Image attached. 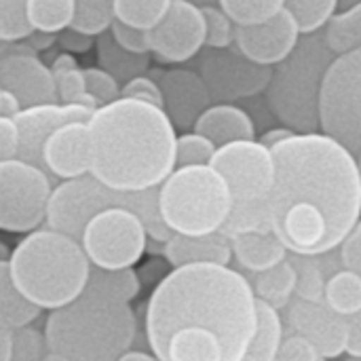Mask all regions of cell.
<instances>
[{
	"label": "cell",
	"instance_id": "6da1fadb",
	"mask_svg": "<svg viewBox=\"0 0 361 361\" xmlns=\"http://www.w3.org/2000/svg\"><path fill=\"white\" fill-rule=\"evenodd\" d=\"M258 330L250 279L222 264L171 269L152 290L144 332L159 361H241Z\"/></svg>",
	"mask_w": 361,
	"mask_h": 361
},
{
	"label": "cell",
	"instance_id": "7a4b0ae2",
	"mask_svg": "<svg viewBox=\"0 0 361 361\" xmlns=\"http://www.w3.org/2000/svg\"><path fill=\"white\" fill-rule=\"evenodd\" d=\"M269 224L290 254L317 258L338 250L361 220L357 154L336 137L294 133L273 148Z\"/></svg>",
	"mask_w": 361,
	"mask_h": 361
},
{
	"label": "cell",
	"instance_id": "3957f363",
	"mask_svg": "<svg viewBox=\"0 0 361 361\" xmlns=\"http://www.w3.org/2000/svg\"><path fill=\"white\" fill-rule=\"evenodd\" d=\"M91 176L118 192L159 188L176 169L178 133L154 104L118 97L99 106L87 123Z\"/></svg>",
	"mask_w": 361,
	"mask_h": 361
},
{
	"label": "cell",
	"instance_id": "277c9868",
	"mask_svg": "<svg viewBox=\"0 0 361 361\" xmlns=\"http://www.w3.org/2000/svg\"><path fill=\"white\" fill-rule=\"evenodd\" d=\"M6 262L17 292L49 313L80 298L91 273L80 241L49 226L27 233Z\"/></svg>",
	"mask_w": 361,
	"mask_h": 361
},
{
	"label": "cell",
	"instance_id": "5b68a950",
	"mask_svg": "<svg viewBox=\"0 0 361 361\" xmlns=\"http://www.w3.org/2000/svg\"><path fill=\"white\" fill-rule=\"evenodd\" d=\"M42 334L49 353L68 361H118L133 347L137 319L131 305L82 294L51 311Z\"/></svg>",
	"mask_w": 361,
	"mask_h": 361
},
{
	"label": "cell",
	"instance_id": "8992f818",
	"mask_svg": "<svg viewBox=\"0 0 361 361\" xmlns=\"http://www.w3.org/2000/svg\"><path fill=\"white\" fill-rule=\"evenodd\" d=\"M324 30L302 34L298 47L273 68L267 104L283 127L294 133L322 131V93L326 76L336 61Z\"/></svg>",
	"mask_w": 361,
	"mask_h": 361
},
{
	"label": "cell",
	"instance_id": "52a82bcc",
	"mask_svg": "<svg viewBox=\"0 0 361 361\" xmlns=\"http://www.w3.org/2000/svg\"><path fill=\"white\" fill-rule=\"evenodd\" d=\"M233 205L228 184L212 165L176 167L159 186V214L171 235L222 233Z\"/></svg>",
	"mask_w": 361,
	"mask_h": 361
},
{
	"label": "cell",
	"instance_id": "ba28073f",
	"mask_svg": "<svg viewBox=\"0 0 361 361\" xmlns=\"http://www.w3.org/2000/svg\"><path fill=\"white\" fill-rule=\"evenodd\" d=\"M108 207L133 209L144 220L152 241H159L163 245L169 241L171 233L163 224L159 214V188L146 192H118L95 180L91 173L55 184L49 199L44 224L80 241L87 222Z\"/></svg>",
	"mask_w": 361,
	"mask_h": 361
},
{
	"label": "cell",
	"instance_id": "9c48e42d",
	"mask_svg": "<svg viewBox=\"0 0 361 361\" xmlns=\"http://www.w3.org/2000/svg\"><path fill=\"white\" fill-rule=\"evenodd\" d=\"M148 228L129 207H108L82 228L80 245L91 267L106 271L133 269L148 250Z\"/></svg>",
	"mask_w": 361,
	"mask_h": 361
},
{
	"label": "cell",
	"instance_id": "30bf717a",
	"mask_svg": "<svg viewBox=\"0 0 361 361\" xmlns=\"http://www.w3.org/2000/svg\"><path fill=\"white\" fill-rule=\"evenodd\" d=\"M55 180L21 159L0 163V231L27 235L47 220Z\"/></svg>",
	"mask_w": 361,
	"mask_h": 361
},
{
	"label": "cell",
	"instance_id": "8fae6325",
	"mask_svg": "<svg viewBox=\"0 0 361 361\" xmlns=\"http://www.w3.org/2000/svg\"><path fill=\"white\" fill-rule=\"evenodd\" d=\"M322 131L351 152L361 148V49L336 57L322 93Z\"/></svg>",
	"mask_w": 361,
	"mask_h": 361
},
{
	"label": "cell",
	"instance_id": "7c38bea8",
	"mask_svg": "<svg viewBox=\"0 0 361 361\" xmlns=\"http://www.w3.org/2000/svg\"><path fill=\"white\" fill-rule=\"evenodd\" d=\"M212 167L231 188L233 207L269 205L275 184V157L260 140H243L220 146L212 159Z\"/></svg>",
	"mask_w": 361,
	"mask_h": 361
},
{
	"label": "cell",
	"instance_id": "4fadbf2b",
	"mask_svg": "<svg viewBox=\"0 0 361 361\" xmlns=\"http://www.w3.org/2000/svg\"><path fill=\"white\" fill-rule=\"evenodd\" d=\"M201 78L212 99L218 104H235L267 91L273 68L247 59L235 44L226 49H207L199 59Z\"/></svg>",
	"mask_w": 361,
	"mask_h": 361
},
{
	"label": "cell",
	"instance_id": "5bb4252c",
	"mask_svg": "<svg viewBox=\"0 0 361 361\" xmlns=\"http://www.w3.org/2000/svg\"><path fill=\"white\" fill-rule=\"evenodd\" d=\"M150 55L163 63H184L205 47V17L199 4L173 0L165 17L148 30Z\"/></svg>",
	"mask_w": 361,
	"mask_h": 361
},
{
	"label": "cell",
	"instance_id": "9a60e30c",
	"mask_svg": "<svg viewBox=\"0 0 361 361\" xmlns=\"http://www.w3.org/2000/svg\"><path fill=\"white\" fill-rule=\"evenodd\" d=\"M286 322L292 334L307 338L324 361H334L347 353V317L334 313L324 300L294 298L286 309Z\"/></svg>",
	"mask_w": 361,
	"mask_h": 361
},
{
	"label": "cell",
	"instance_id": "2e32d148",
	"mask_svg": "<svg viewBox=\"0 0 361 361\" xmlns=\"http://www.w3.org/2000/svg\"><path fill=\"white\" fill-rule=\"evenodd\" d=\"M302 32L296 17L283 8L275 17L256 25H237L235 47L252 61L275 68L300 42Z\"/></svg>",
	"mask_w": 361,
	"mask_h": 361
},
{
	"label": "cell",
	"instance_id": "e0dca14e",
	"mask_svg": "<svg viewBox=\"0 0 361 361\" xmlns=\"http://www.w3.org/2000/svg\"><path fill=\"white\" fill-rule=\"evenodd\" d=\"M95 110L82 104H38L23 108L13 121L19 131V157L32 165L42 167V146L47 137L68 123H89Z\"/></svg>",
	"mask_w": 361,
	"mask_h": 361
},
{
	"label": "cell",
	"instance_id": "ac0fdd59",
	"mask_svg": "<svg viewBox=\"0 0 361 361\" xmlns=\"http://www.w3.org/2000/svg\"><path fill=\"white\" fill-rule=\"evenodd\" d=\"M163 91V110L171 118L176 129H195L199 116L212 106V93L197 70L171 68L150 72Z\"/></svg>",
	"mask_w": 361,
	"mask_h": 361
},
{
	"label": "cell",
	"instance_id": "d6986e66",
	"mask_svg": "<svg viewBox=\"0 0 361 361\" xmlns=\"http://www.w3.org/2000/svg\"><path fill=\"white\" fill-rule=\"evenodd\" d=\"M0 87L15 93L23 108L59 102L51 68L32 49L8 53L0 59Z\"/></svg>",
	"mask_w": 361,
	"mask_h": 361
},
{
	"label": "cell",
	"instance_id": "ffe728a7",
	"mask_svg": "<svg viewBox=\"0 0 361 361\" xmlns=\"http://www.w3.org/2000/svg\"><path fill=\"white\" fill-rule=\"evenodd\" d=\"M42 169L63 180L82 178L91 171V144L87 123H68L55 129L42 146Z\"/></svg>",
	"mask_w": 361,
	"mask_h": 361
},
{
	"label": "cell",
	"instance_id": "44dd1931",
	"mask_svg": "<svg viewBox=\"0 0 361 361\" xmlns=\"http://www.w3.org/2000/svg\"><path fill=\"white\" fill-rule=\"evenodd\" d=\"M163 256L171 269L188 264H222L231 267L233 247L231 237L224 233H212L203 237H184L171 235L163 245Z\"/></svg>",
	"mask_w": 361,
	"mask_h": 361
},
{
	"label": "cell",
	"instance_id": "7402d4cb",
	"mask_svg": "<svg viewBox=\"0 0 361 361\" xmlns=\"http://www.w3.org/2000/svg\"><path fill=\"white\" fill-rule=\"evenodd\" d=\"M197 133L205 135L216 148L243 142V140H258L256 137V123L247 110L237 104H212L195 123Z\"/></svg>",
	"mask_w": 361,
	"mask_h": 361
},
{
	"label": "cell",
	"instance_id": "603a6c76",
	"mask_svg": "<svg viewBox=\"0 0 361 361\" xmlns=\"http://www.w3.org/2000/svg\"><path fill=\"white\" fill-rule=\"evenodd\" d=\"M231 247L237 264L254 275L283 262L290 254L273 228L237 233L231 237Z\"/></svg>",
	"mask_w": 361,
	"mask_h": 361
},
{
	"label": "cell",
	"instance_id": "cb8c5ba5",
	"mask_svg": "<svg viewBox=\"0 0 361 361\" xmlns=\"http://www.w3.org/2000/svg\"><path fill=\"white\" fill-rule=\"evenodd\" d=\"M250 283L256 294V300H260L281 313L296 298L294 262L290 258H286L283 262H279L262 273H256L254 279H250Z\"/></svg>",
	"mask_w": 361,
	"mask_h": 361
},
{
	"label": "cell",
	"instance_id": "d4e9b609",
	"mask_svg": "<svg viewBox=\"0 0 361 361\" xmlns=\"http://www.w3.org/2000/svg\"><path fill=\"white\" fill-rule=\"evenodd\" d=\"M140 290H142V279H140L137 271H133V269L106 271V269L91 267L89 281H87V288L82 294L97 296V298L112 300V302L131 305V300L137 298Z\"/></svg>",
	"mask_w": 361,
	"mask_h": 361
},
{
	"label": "cell",
	"instance_id": "484cf974",
	"mask_svg": "<svg viewBox=\"0 0 361 361\" xmlns=\"http://www.w3.org/2000/svg\"><path fill=\"white\" fill-rule=\"evenodd\" d=\"M95 51H97L99 68L110 72L121 85H125L127 80L135 76L148 74L150 55H135V53L125 51L123 47L116 44L110 32L95 36Z\"/></svg>",
	"mask_w": 361,
	"mask_h": 361
},
{
	"label": "cell",
	"instance_id": "4316f807",
	"mask_svg": "<svg viewBox=\"0 0 361 361\" xmlns=\"http://www.w3.org/2000/svg\"><path fill=\"white\" fill-rule=\"evenodd\" d=\"M283 336L286 330L279 311L258 300V330L241 361H275Z\"/></svg>",
	"mask_w": 361,
	"mask_h": 361
},
{
	"label": "cell",
	"instance_id": "83f0119b",
	"mask_svg": "<svg viewBox=\"0 0 361 361\" xmlns=\"http://www.w3.org/2000/svg\"><path fill=\"white\" fill-rule=\"evenodd\" d=\"M324 302L338 315L351 317L361 311V277L349 269H341L328 277Z\"/></svg>",
	"mask_w": 361,
	"mask_h": 361
},
{
	"label": "cell",
	"instance_id": "f1b7e54d",
	"mask_svg": "<svg viewBox=\"0 0 361 361\" xmlns=\"http://www.w3.org/2000/svg\"><path fill=\"white\" fill-rule=\"evenodd\" d=\"M27 17L34 32L57 36L72 27L76 19V0H27Z\"/></svg>",
	"mask_w": 361,
	"mask_h": 361
},
{
	"label": "cell",
	"instance_id": "f546056e",
	"mask_svg": "<svg viewBox=\"0 0 361 361\" xmlns=\"http://www.w3.org/2000/svg\"><path fill=\"white\" fill-rule=\"evenodd\" d=\"M40 315V311L30 305L15 288L8 271V262L0 260V319L8 324L13 330H21L32 326V322Z\"/></svg>",
	"mask_w": 361,
	"mask_h": 361
},
{
	"label": "cell",
	"instance_id": "4dcf8cb0",
	"mask_svg": "<svg viewBox=\"0 0 361 361\" xmlns=\"http://www.w3.org/2000/svg\"><path fill=\"white\" fill-rule=\"evenodd\" d=\"M173 0H112V15L116 21L137 30H152L169 11Z\"/></svg>",
	"mask_w": 361,
	"mask_h": 361
},
{
	"label": "cell",
	"instance_id": "1f68e13d",
	"mask_svg": "<svg viewBox=\"0 0 361 361\" xmlns=\"http://www.w3.org/2000/svg\"><path fill=\"white\" fill-rule=\"evenodd\" d=\"M324 34L338 57L361 49V2L351 11L336 13L324 27Z\"/></svg>",
	"mask_w": 361,
	"mask_h": 361
},
{
	"label": "cell",
	"instance_id": "d6a6232c",
	"mask_svg": "<svg viewBox=\"0 0 361 361\" xmlns=\"http://www.w3.org/2000/svg\"><path fill=\"white\" fill-rule=\"evenodd\" d=\"M235 25H256L286 8V0H218Z\"/></svg>",
	"mask_w": 361,
	"mask_h": 361
},
{
	"label": "cell",
	"instance_id": "836d02e7",
	"mask_svg": "<svg viewBox=\"0 0 361 361\" xmlns=\"http://www.w3.org/2000/svg\"><path fill=\"white\" fill-rule=\"evenodd\" d=\"M27 0H0V42L19 44L32 36Z\"/></svg>",
	"mask_w": 361,
	"mask_h": 361
},
{
	"label": "cell",
	"instance_id": "e575fe53",
	"mask_svg": "<svg viewBox=\"0 0 361 361\" xmlns=\"http://www.w3.org/2000/svg\"><path fill=\"white\" fill-rule=\"evenodd\" d=\"M286 8L296 17L302 34H315L336 15V0H286Z\"/></svg>",
	"mask_w": 361,
	"mask_h": 361
},
{
	"label": "cell",
	"instance_id": "d590c367",
	"mask_svg": "<svg viewBox=\"0 0 361 361\" xmlns=\"http://www.w3.org/2000/svg\"><path fill=\"white\" fill-rule=\"evenodd\" d=\"M112 21V0H76V19L72 23L74 30L89 36H99L110 30Z\"/></svg>",
	"mask_w": 361,
	"mask_h": 361
},
{
	"label": "cell",
	"instance_id": "8d00e7d4",
	"mask_svg": "<svg viewBox=\"0 0 361 361\" xmlns=\"http://www.w3.org/2000/svg\"><path fill=\"white\" fill-rule=\"evenodd\" d=\"M216 144L197 131H184L176 142V167L212 165L216 154Z\"/></svg>",
	"mask_w": 361,
	"mask_h": 361
},
{
	"label": "cell",
	"instance_id": "74e56055",
	"mask_svg": "<svg viewBox=\"0 0 361 361\" xmlns=\"http://www.w3.org/2000/svg\"><path fill=\"white\" fill-rule=\"evenodd\" d=\"M201 8H203V17H205V47L207 49L233 47L235 30H237L233 19L218 4H205Z\"/></svg>",
	"mask_w": 361,
	"mask_h": 361
},
{
	"label": "cell",
	"instance_id": "f35d334b",
	"mask_svg": "<svg viewBox=\"0 0 361 361\" xmlns=\"http://www.w3.org/2000/svg\"><path fill=\"white\" fill-rule=\"evenodd\" d=\"M294 269H296V298L302 300H324L326 290V277L319 271V267L313 262V258L294 256Z\"/></svg>",
	"mask_w": 361,
	"mask_h": 361
},
{
	"label": "cell",
	"instance_id": "ab89813d",
	"mask_svg": "<svg viewBox=\"0 0 361 361\" xmlns=\"http://www.w3.org/2000/svg\"><path fill=\"white\" fill-rule=\"evenodd\" d=\"M82 74H85V85H87V93L99 104V106H106L114 99L121 97V82L110 74L106 72L104 68L99 66H91V68H82Z\"/></svg>",
	"mask_w": 361,
	"mask_h": 361
},
{
	"label": "cell",
	"instance_id": "60d3db41",
	"mask_svg": "<svg viewBox=\"0 0 361 361\" xmlns=\"http://www.w3.org/2000/svg\"><path fill=\"white\" fill-rule=\"evenodd\" d=\"M49 353L44 334L34 328H21L15 330L13 341V360L11 361H40Z\"/></svg>",
	"mask_w": 361,
	"mask_h": 361
},
{
	"label": "cell",
	"instance_id": "b9f144b4",
	"mask_svg": "<svg viewBox=\"0 0 361 361\" xmlns=\"http://www.w3.org/2000/svg\"><path fill=\"white\" fill-rule=\"evenodd\" d=\"M112 38L116 40L118 47H123L125 51L129 53H135V55H150V44H148V32L144 30H137V27H131L127 23H121V21H112L110 30Z\"/></svg>",
	"mask_w": 361,
	"mask_h": 361
},
{
	"label": "cell",
	"instance_id": "7bdbcfd3",
	"mask_svg": "<svg viewBox=\"0 0 361 361\" xmlns=\"http://www.w3.org/2000/svg\"><path fill=\"white\" fill-rule=\"evenodd\" d=\"M121 97L142 99V102H148V104H154V106L163 108V91H161L159 82L150 74H142V76H135V78L127 80L121 87Z\"/></svg>",
	"mask_w": 361,
	"mask_h": 361
},
{
	"label": "cell",
	"instance_id": "ee69618b",
	"mask_svg": "<svg viewBox=\"0 0 361 361\" xmlns=\"http://www.w3.org/2000/svg\"><path fill=\"white\" fill-rule=\"evenodd\" d=\"M275 361H324L319 357L317 349L298 334H288L281 341Z\"/></svg>",
	"mask_w": 361,
	"mask_h": 361
},
{
	"label": "cell",
	"instance_id": "f6af8a7d",
	"mask_svg": "<svg viewBox=\"0 0 361 361\" xmlns=\"http://www.w3.org/2000/svg\"><path fill=\"white\" fill-rule=\"evenodd\" d=\"M55 87H57V99L61 104H76L87 93L82 68L57 74L55 76Z\"/></svg>",
	"mask_w": 361,
	"mask_h": 361
},
{
	"label": "cell",
	"instance_id": "bcb514c9",
	"mask_svg": "<svg viewBox=\"0 0 361 361\" xmlns=\"http://www.w3.org/2000/svg\"><path fill=\"white\" fill-rule=\"evenodd\" d=\"M341 262L343 269H349L361 277V220L341 245Z\"/></svg>",
	"mask_w": 361,
	"mask_h": 361
},
{
	"label": "cell",
	"instance_id": "7dc6e473",
	"mask_svg": "<svg viewBox=\"0 0 361 361\" xmlns=\"http://www.w3.org/2000/svg\"><path fill=\"white\" fill-rule=\"evenodd\" d=\"M19 157V131L13 118L0 116V163Z\"/></svg>",
	"mask_w": 361,
	"mask_h": 361
},
{
	"label": "cell",
	"instance_id": "c3c4849f",
	"mask_svg": "<svg viewBox=\"0 0 361 361\" xmlns=\"http://www.w3.org/2000/svg\"><path fill=\"white\" fill-rule=\"evenodd\" d=\"M57 42L66 53L74 55V53H87L95 44V36H89V34H82L74 27H68V30L57 34Z\"/></svg>",
	"mask_w": 361,
	"mask_h": 361
},
{
	"label": "cell",
	"instance_id": "681fc988",
	"mask_svg": "<svg viewBox=\"0 0 361 361\" xmlns=\"http://www.w3.org/2000/svg\"><path fill=\"white\" fill-rule=\"evenodd\" d=\"M349 326V341H347V355L361 360V311L347 317Z\"/></svg>",
	"mask_w": 361,
	"mask_h": 361
},
{
	"label": "cell",
	"instance_id": "f907efd6",
	"mask_svg": "<svg viewBox=\"0 0 361 361\" xmlns=\"http://www.w3.org/2000/svg\"><path fill=\"white\" fill-rule=\"evenodd\" d=\"M21 110H23V106H21V102L17 99V95L2 89V91H0V116L15 118Z\"/></svg>",
	"mask_w": 361,
	"mask_h": 361
},
{
	"label": "cell",
	"instance_id": "816d5d0a",
	"mask_svg": "<svg viewBox=\"0 0 361 361\" xmlns=\"http://www.w3.org/2000/svg\"><path fill=\"white\" fill-rule=\"evenodd\" d=\"M13 341H15V330L0 319V361L13 360Z\"/></svg>",
	"mask_w": 361,
	"mask_h": 361
},
{
	"label": "cell",
	"instance_id": "f5cc1de1",
	"mask_svg": "<svg viewBox=\"0 0 361 361\" xmlns=\"http://www.w3.org/2000/svg\"><path fill=\"white\" fill-rule=\"evenodd\" d=\"M294 135V131L292 129H288V127H273V129H269V131H264L262 135H260V142L264 144V146H269L271 150L277 146V144H281V142H286L288 137H292Z\"/></svg>",
	"mask_w": 361,
	"mask_h": 361
},
{
	"label": "cell",
	"instance_id": "db71d44e",
	"mask_svg": "<svg viewBox=\"0 0 361 361\" xmlns=\"http://www.w3.org/2000/svg\"><path fill=\"white\" fill-rule=\"evenodd\" d=\"M51 72H53V76H57V74H63V72H70V70H76V68H80L78 66V61H76V57L72 55V53H59V55H55V59L51 61Z\"/></svg>",
	"mask_w": 361,
	"mask_h": 361
},
{
	"label": "cell",
	"instance_id": "11a10c76",
	"mask_svg": "<svg viewBox=\"0 0 361 361\" xmlns=\"http://www.w3.org/2000/svg\"><path fill=\"white\" fill-rule=\"evenodd\" d=\"M57 40V36H53V34H44V32H32V36L25 40V44L34 51V53H38V51H42V49H49L53 42Z\"/></svg>",
	"mask_w": 361,
	"mask_h": 361
},
{
	"label": "cell",
	"instance_id": "9f6ffc18",
	"mask_svg": "<svg viewBox=\"0 0 361 361\" xmlns=\"http://www.w3.org/2000/svg\"><path fill=\"white\" fill-rule=\"evenodd\" d=\"M118 361H159L152 353H146V351H135V349H129L125 355H121Z\"/></svg>",
	"mask_w": 361,
	"mask_h": 361
},
{
	"label": "cell",
	"instance_id": "6f0895ef",
	"mask_svg": "<svg viewBox=\"0 0 361 361\" xmlns=\"http://www.w3.org/2000/svg\"><path fill=\"white\" fill-rule=\"evenodd\" d=\"M23 49H30L25 42H19V44H4V42H0V59L4 57V55H8V53H15V51H23Z\"/></svg>",
	"mask_w": 361,
	"mask_h": 361
},
{
	"label": "cell",
	"instance_id": "680465c9",
	"mask_svg": "<svg viewBox=\"0 0 361 361\" xmlns=\"http://www.w3.org/2000/svg\"><path fill=\"white\" fill-rule=\"evenodd\" d=\"M361 0H336V13H345L351 11L353 6H357Z\"/></svg>",
	"mask_w": 361,
	"mask_h": 361
},
{
	"label": "cell",
	"instance_id": "91938a15",
	"mask_svg": "<svg viewBox=\"0 0 361 361\" xmlns=\"http://www.w3.org/2000/svg\"><path fill=\"white\" fill-rule=\"evenodd\" d=\"M40 361H68L66 357H61V355H57V353H47L44 357Z\"/></svg>",
	"mask_w": 361,
	"mask_h": 361
},
{
	"label": "cell",
	"instance_id": "94428289",
	"mask_svg": "<svg viewBox=\"0 0 361 361\" xmlns=\"http://www.w3.org/2000/svg\"><path fill=\"white\" fill-rule=\"evenodd\" d=\"M8 256H11L8 247L4 243H0V260H8Z\"/></svg>",
	"mask_w": 361,
	"mask_h": 361
},
{
	"label": "cell",
	"instance_id": "6125c7cd",
	"mask_svg": "<svg viewBox=\"0 0 361 361\" xmlns=\"http://www.w3.org/2000/svg\"><path fill=\"white\" fill-rule=\"evenodd\" d=\"M192 4H199V6H205V4H212V0H188Z\"/></svg>",
	"mask_w": 361,
	"mask_h": 361
},
{
	"label": "cell",
	"instance_id": "be15d7a7",
	"mask_svg": "<svg viewBox=\"0 0 361 361\" xmlns=\"http://www.w3.org/2000/svg\"><path fill=\"white\" fill-rule=\"evenodd\" d=\"M357 163H360V169H361V148H360V152H357Z\"/></svg>",
	"mask_w": 361,
	"mask_h": 361
},
{
	"label": "cell",
	"instance_id": "e7e4bbea",
	"mask_svg": "<svg viewBox=\"0 0 361 361\" xmlns=\"http://www.w3.org/2000/svg\"><path fill=\"white\" fill-rule=\"evenodd\" d=\"M349 361H361V360H355V357H349Z\"/></svg>",
	"mask_w": 361,
	"mask_h": 361
},
{
	"label": "cell",
	"instance_id": "03108f58",
	"mask_svg": "<svg viewBox=\"0 0 361 361\" xmlns=\"http://www.w3.org/2000/svg\"><path fill=\"white\" fill-rule=\"evenodd\" d=\"M0 91H2V87H0Z\"/></svg>",
	"mask_w": 361,
	"mask_h": 361
}]
</instances>
